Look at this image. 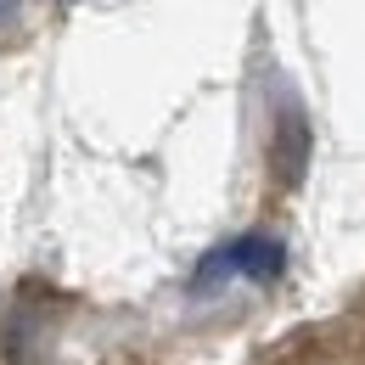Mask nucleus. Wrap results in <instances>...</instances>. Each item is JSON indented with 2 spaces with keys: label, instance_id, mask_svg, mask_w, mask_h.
Masks as SVG:
<instances>
[{
  "label": "nucleus",
  "instance_id": "obj_1",
  "mask_svg": "<svg viewBox=\"0 0 365 365\" xmlns=\"http://www.w3.org/2000/svg\"><path fill=\"white\" fill-rule=\"evenodd\" d=\"M304 158H309V118L304 107H281L275 113V140H270V163H275V185H292L304 180Z\"/></svg>",
  "mask_w": 365,
  "mask_h": 365
},
{
  "label": "nucleus",
  "instance_id": "obj_2",
  "mask_svg": "<svg viewBox=\"0 0 365 365\" xmlns=\"http://www.w3.org/2000/svg\"><path fill=\"white\" fill-rule=\"evenodd\" d=\"M225 259H230V270L247 275V281H275L287 270V247L275 236H236L225 247Z\"/></svg>",
  "mask_w": 365,
  "mask_h": 365
},
{
  "label": "nucleus",
  "instance_id": "obj_3",
  "mask_svg": "<svg viewBox=\"0 0 365 365\" xmlns=\"http://www.w3.org/2000/svg\"><path fill=\"white\" fill-rule=\"evenodd\" d=\"M281 365H326V354H320L315 343H292V349H287V360Z\"/></svg>",
  "mask_w": 365,
  "mask_h": 365
}]
</instances>
